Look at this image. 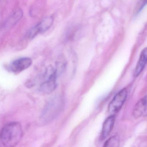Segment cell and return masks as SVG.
<instances>
[{
    "mask_svg": "<svg viewBox=\"0 0 147 147\" xmlns=\"http://www.w3.org/2000/svg\"><path fill=\"white\" fill-rule=\"evenodd\" d=\"M58 75L57 70L53 69L48 70L46 72L47 79L43 82L39 87V91L43 94L51 93L57 87V78Z\"/></svg>",
    "mask_w": 147,
    "mask_h": 147,
    "instance_id": "3",
    "label": "cell"
},
{
    "mask_svg": "<svg viewBox=\"0 0 147 147\" xmlns=\"http://www.w3.org/2000/svg\"><path fill=\"white\" fill-rule=\"evenodd\" d=\"M127 96V91L126 88L119 91L113 98L108 107V111L110 114H115L119 112L124 104Z\"/></svg>",
    "mask_w": 147,
    "mask_h": 147,
    "instance_id": "4",
    "label": "cell"
},
{
    "mask_svg": "<svg viewBox=\"0 0 147 147\" xmlns=\"http://www.w3.org/2000/svg\"><path fill=\"white\" fill-rule=\"evenodd\" d=\"M32 63V61L30 58H21L11 63L9 70L14 73H19L29 68Z\"/></svg>",
    "mask_w": 147,
    "mask_h": 147,
    "instance_id": "6",
    "label": "cell"
},
{
    "mask_svg": "<svg viewBox=\"0 0 147 147\" xmlns=\"http://www.w3.org/2000/svg\"><path fill=\"white\" fill-rule=\"evenodd\" d=\"M147 63V47L144 48L140 55L138 63L134 71V76L137 77L144 70Z\"/></svg>",
    "mask_w": 147,
    "mask_h": 147,
    "instance_id": "9",
    "label": "cell"
},
{
    "mask_svg": "<svg viewBox=\"0 0 147 147\" xmlns=\"http://www.w3.org/2000/svg\"><path fill=\"white\" fill-rule=\"evenodd\" d=\"M63 103L60 98L55 97L48 102L43 109L40 119L43 123L53 121L63 108Z\"/></svg>",
    "mask_w": 147,
    "mask_h": 147,
    "instance_id": "2",
    "label": "cell"
},
{
    "mask_svg": "<svg viewBox=\"0 0 147 147\" xmlns=\"http://www.w3.org/2000/svg\"><path fill=\"white\" fill-rule=\"evenodd\" d=\"M22 133V127L19 123H9L1 130L0 140L5 147H15L20 141Z\"/></svg>",
    "mask_w": 147,
    "mask_h": 147,
    "instance_id": "1",
    "label": "cell"
},
{
    "mask_svg": "<svg viewBox=\"0 0 147 147\" xmlns=\"http://www.w3.org/2000/svg\"><path fill=\"white\" fill-rule=\"evenodd\" d=\"M133 115L135 119L147 116V95L141 98L136 104Z\"/></svg>",
    "mask_w": 147,
    "mask_h": 147,
    "instance_id": "7",
    "label": "cell"
},
{
    "mask_svg": "<svg viewBox=\"0 0 147 147\" xmlns=\"http://www.w3.org/2000/svg\"><path fill=\"white\" fill-rule=\"evenodd\" d=\"M22 11L21 9L15 10L9 17L5 23L6 26H11L16 24L22 17Z\"/></svg>",
    "mask_w": 147,
    "mask_h": 147,
    "instance_id": "10",
    "label": "cell"
},
{
    "mask_svg": "<svg viewBox=\"0 0 147 147\" xmlns=\"http://www.w3.org/2000/svg\"><path fill=\"white\" fill-rule=\"evenodd\" d=\"M120 144L119 136L117 135H114L105 142L103 147H119Z\"/></svg>",
    "mask_w": 147,
    "mask_h": 147,
    "instance_id": "11",
    "label": "cell"
},
{
    "mask_svg": "<svg viewBox=\"0 0 147 147\" xmlns=\"http://www.w3.org/2000/svg\"><path fill=\"white\" fill-rule=\"evenodd\" d=\"M53 22V18L52 16L46 17L29 31L28 34V38L32 39L39 33H43L47 31L51 26Z\"/></svg>",
    "mask_w": 147,
    "mask_h": 147,
    "instance_id": "5",
    "label": "cell"
},
{
    "mask_svg": "<svg viewBox=\"0 0 147 147\" xmlns=\"http://www.w3.org/2000/svg\"><path fill=\"white\" fill-rule=\"evenodd\" d=\"M140 3H139V5L137 6V7H136V13H138L142 9L147 3V1H140Z\"/></svg>",
    "mask_w": 147,
    "mask_h": 147,
    "instance_id": "12",
    "label": "cell"
},
{
    "mask_svg": "<svg viewBox=\"0 0 147 147\" xmlns=\"http://www.w3.org/2000/svg\"><path fill=\"white\" fill-rule=\"evenodd\" d=\"M115 116L112 115L108 117L104 122L101 134V140H103L106 139L111 133L115 125Z\"/></svg>",
    "mask_w": 147,
    "mask_h": 147,
    "instance_id": "8",
    "label": "cell"
}]
</instances>
